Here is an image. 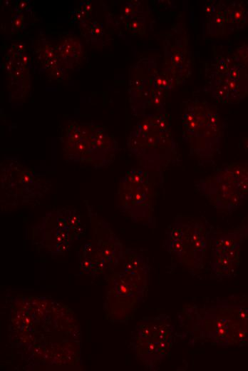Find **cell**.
I'll list each match as a JSON object with an SVG mask.
<instances>
[{
    "mask_svg": "<svg viewBox=\"0 0 248 371\" xmlns=\"http://www.w3.org/2000/svg\"><path fill=\"white\" fill-rule=\"evenodd\" d=\"M48 214L54 225H43L48 228V231H43V243L54 253L66 251L70 243L78 238L81 233L80 218L74 210L65 209Z\"/></svg>",
    "mask_w": 248,
    "mask_h": 371,
    "instance_id": "6",
    "label": "cell"
},
{
    "mask_svg": "<svg viewBox=\"0 0 248 371\" xmlns=\"http://www.w3.org/2000/svg\"><path fill=\"white\" fill-rule=\"evenodd\" d=\"M61 143L67 158L74 162L91 163L93 141L88 125L71 123L63 133Z\"/></svg>",
    "mask_w": 248,
    "mask_h": 371,
    "instance_id": "8",
    "label": "cell"
},
{
    "mask_svg": "<svg viewBox=\"0 0 248 371\" xmlns=\"http://www.w3.org/2000/svg\"><path fill=\"white\" fill-rule=\"evenodd\" d=\"M237 180L244 196L248 197V161L233 162L226 165Z\"/></svg>",
    "mask_w": 248,
    "mask_h": 371,
    "instance_id": "12",
    "label": "cell"
},
{
    "mask_svg": "<svg viewBox=\"0 0 248 371\" xmlns=\"http://www.w3.org/2000/svg\"><path fill=\"white\" fill-rule=\"evenodd\" d=\"M128 147L146 171H161L177 158V144L164 113L149 115L138 121L129 136Z\"/></svg>",
    "mask_w": 248,
    "mask_h": 371,
    "instance_id": "1",
    "label": "cell"
},
{
    "mask_svg": "<svg viewBox=\"0 0 248 371\" xmlns=\"http://www.w3.org/2000/svg\"><path fill=\"white\" fill-rule=\"evenodd\" d=\"M182 137L190 153L210 160L219 151L222 123L217 110L205 101L188 100L181 108Z\"/></svg>",
    "mask_w": 248,
    "mask_h": 371,
    "instance_id": "2",
    "label": "cell"
},
{
    "mask_svg": "<svg viewBox=\"0 0 248 371\" xmlns=\"http://www.w3.org/2000/svg\"><path fill=\"white\" fill-rule=\"evenodd\" d=\"M22 61L26 63L28 61V56L26 55L23 56Z\"/></svg>",
    "mask_w": 248,
    "mask_h": 371,
    "instance_id": "16",
    "label": "cell"
},
{
    "mask_svg": "<svg viewBox=\"0 0 248 371\" xmlns=\"http://www.w3.org/2000/svg\"><path fill=\"white\" fill-rule=\"evenodd\" d=\"M243 145L244 148H248V138L244 139Z\"/></svg>",
    "mask_w": 248,
    "mask_h": 371,
    "instance_id": "15",
    "label": "cell"
},
{
    "mask_svg": "<svg viewBox=\"0 0 248 371\" xmlns=\"http://www.w3.org/2000/svg\"><path fill=\"white\" fill-rule=\"evenodd\" d=\"M153 189L148 171L132 168L120 179L117 193L118 207L134 221L148 219L152 213Z\"/></svg>",
    "mask_w": 248,
    "mask_h": 371,
    "instance_id": "4",
    "label": "cell"
},
{
    "mask_svg": "<svg viewBox=\"0 0 248 371\" xmlns=\"http://www.w3.org/2000/svg\"><path fill=\"white\" fill-rule=\"evenodd\" d=\"M194 185L196 190L217 209L232 211L246 199L237 180L227 166L219 168L205 178L195 181Z\"/></svg>",
    "mask_w": 248,
    "mask_h": 371,
    "instance_id": "5",
    "label": "cell"
},
{
    "mask_svg": "<svg viewBox=\"0 0 248 371\" xmlns=\"http://www.w3.org/2000/svg\"><path fill=\"white\" fill-rule=\"evenodd\" d=\"M167 234L169 253L188 266L201 265L210 237V232L203 223L181 217L175 221Z\"/></svg>",
    "mask_w": 248,
    "mask_h": 371,
    "instance_id": "3",
    "label": "cell"
},
{
    "mask_svg": "<svg viewBox=\"0 0 248 371\" xmlns=\"http://www.w3.org/2000/svg\"><path fill=\"white\" fill-rule=\"evenodd\" d=\"M93 141L91 164L95 168L109 165L114 159L117 150L115 140L98 125H89Z\"/></svg>",
    "mask_w": 248,
    "mask_h": 371,
    "instance_id": "10",
    "label": "cell"
},
{
    "mask_svg": "<svg viewBox=\"0 0 248 371\" xmlns=\"http://www.w3.org/2000/svg\"><path fill=\"white\" fill-rule=\"evenodd\" d=\"M224 14L230 32L248 24V9L242 3L233 1L223 5Z\"/></svg>",
    "mask_w": 248,
    "mask_h": 371,
    "instance_id": "11",
    "label": "cell"
},
{
    "mask_svg": "<svg viewBox=\"0 0 248 371\" xmlns=\"http://www.w3.org/2000/svg\"><path fill=\"white\" fill-rule=\"evenodd\" d=\"M187 39L185 36L175 38L174 46L169 52L168 59H165L167 70L176 80L177 83H181L190 73V59Z\"/></svg>",
    "mask_w": 248,
    "mask_h": 371,
    "instance_id": "9",
    "label": "cell"
},
{
    "mask_svg": "<svg viewBox=\"0 0 248 371\" xmlns=\"http://www.w3.org/2000/svg\"><path fill=\"white\" fill-rule=\"evenodd\" d=\"M16 18L17 19H15V21H14V24H15V26L19 27L21 26L22 20L20 16H17Z\"/></svg>",
    "mask_w": 248,
    "mask_h": 371,
    "instance_id": "14",
    "label": "cell"
},
{
    "mask_svg": "<svg viewBox=\"0 0 248 371\" xmlns=\"http://www.w3.org/2000/svg\"><path fill=\"white\" fill-rule=\"evenodd\" d=\"M232 56L237 62L244 67L248 73V42L239 46Z\"/></svg>",
    "mask_w": 248,
    "mask_h": 371,
    "instance_id": "13",
    "label": "cell"
},
{
    "mask_svg": "<svg viewBox=\"0 0 248 371\" xmlns=\"http://www.w3.org/2000/svg\"><path fill=\"white\" fill-rule=\"evenodd\" d=\"M233 61L234 59L227 68L220 72L206 70L209 92L215 99L223 103H236L248 96V78L237 79L229 73Z\"/></svg>",
    "mask_w": 248,
    "mask_h": 371,
    "instance_id": "7",
    "label": "cell"
}]
</instances>
